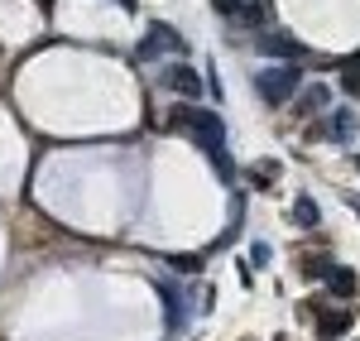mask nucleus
I'll list each match as a JSON object with an SVG mask.
<instances>
[{
	"label": "nucleus",
	"mask_w": 360,
	"mask_h": 341,
	"mask_svg": "<svg viewBox=\"0 0 360 341\" xmlns=\"http://www.w3.org/2000/svg\"><path fill=\"white\" fill-rule=\"evenodd\" d=\"M245 178L255 183V188H274V178H278V164L274 159H259V164H250Z\"/></svg>",
	"instance_id": "12"
},
{
	"label": "nucleus",
	"mask_w": 360,
	"mask_h": 341,
	"mask_svg": "<svg viewBox=\"0 0 360 341\" xmlns=\"http://www.w3.org/2000/svg\"><path fill=\"white\" fill-rule=\"evenodd\" d=\"M159 82L168 86V91H183V96H202V77H197V67H188V63H168L164 72H159Z\"/></svg>",
	"instance_id": "4"
},
{
	"label": "nucleus",
	"mask_w": 360,
	"mask_h": 341,
	"mask_svg": "<svg viewBox=\"0 0 360 341\" xmlns=\"http://www.w3.org/2000/svg\"><path fill=\"white\" fill-rule=\"evenodd\" d=\"M178 49H183V34H173L168 25H154L149 34H144V44L135 49V58H139V63H149L154 53H178Z\"/></svg>",
	"instance_id": "3"
},
{
	"label": "nucleus",
	"mask_w": 360,
	"mask_h": 341,
	"mask_svg": "<svg viewBox=\"0 0 360 341\" xmlns=\"http://www.w3.org/2000/svg\"><path fill=\"white\" fill-rule=\"evenodd\" d=\"M322 279H327V288H332L336 298H356V288H360L356 269H346V264H327V269H322Z\"/></svg>",
	"instance_id": "8"
},
{
	"label": "nucleus",
	"mask_w": 360,
	"mask_h": 341,
	"mask_svg": "<svg viewBox=\"0 0 360 341\" xmlns=\"http://www.w3.org/2000/svg\"><path fill=\"white\" fill-rule=\"evenodd\" d=\"M293 221H298V226H317V221H322V217H317V202L298 198V202H293Z\"/></svg>",
	"instance_id": "13"
},
{
	"label": "nucleus",
	"mask_w": 360,
	"mask_h": 341,
	"mask_svg": "<svg viewBox=\"0 0 360 341\" xmlns=\"http://www.w3.org/2000/svg\"><path fill=\"white\" fill-rule=\"evenodd\" d=\"M269 259H274V250H269L264 240H259V245H250V264H255V269H264Z\"/></svg>",
	"instance_id": "15"
},
{
	"label": "nucleus",
	"mask_w": 360,
	"mask_h": 341,
	"mask_svg": "<svg viewBox=\"0 0 360 341\" xmlns=\"http://www.w3.org/2000/svg\"><path fill=\"white\" fill-rule=\"evenodd\" d=\"M356 135V111H336L327 115L322 125H312V140H336V144H346Z\"/></svg>",
	"instance_id": "5"
},
{
	"label": "nucleus",
	"mask_w": 360,
	"mask_h": 341,
	"mask_svg": "<svg viewBox=\"0 0 360 341\" xmlns=\"http://www.w3.org/2000/svg\"><path fill=\"white\" fill-rule=\"evenodd\" d=\"M356 173H360V159H356Z\"/></svg>",
	"instance_id": "17"
},
{
	"label": "nucleus",
	"mask_w": 360,
	"mask_h": 341,
	"mask_svg": "<svg viewBox=\"0 0 360 341\" xmlns=\"http://www.w3.org/2000/svg\"><path fill=\"white\" fill-rule=\"evenodd\" d=\"M212 10L217 15H231V20H240V25H259L264 20V5H245V0H212Z\"/></svg>",
	"instance_id": "9"
},
{
	"label": "nucleus",
	"mask_w": 360,
	"mask_h": 341,
	"mask_svg": "<svg viewBox=\"0 0 360 341\" xmlns=\"http://www.w3.org/2000/svg\"><path fill=\"white\" fill-rule=\"evenodd\" d=\"M341 82H346V91L360 101V58H351V63H341Z\"/></svg>",
	"instance_id": "14"
},
{
	"label": "nucleus",
	"mask_w": 360,
	"mask_h": 341,
	"mask_svg": "<svg viewBox=\"0 0 360 341\" xmlns=\"http://www.w3.org/2000/svg\"><path fill=\"white\" fill-rule=\"evenodd\" d=\"M351 308H336V313H322L317 317V341H341L346 332H351Z\"/></svg>",
	"instance_id": "7"
},
{
	"label": "nucleus",
	"mask_w": 360,
	"mask_h": 341,
	"mask_svg": "<svg viewBox=\"0 0 360 341\" xmlns=\"http://www.w3.org/2000/svg\"><path fill=\"white\" fill-rule=\"evenodd\" d=\"M159 298H164V313H168V332H178V327L188 322V288L159 284Z\"/></svg>",
	"instance_id": "6"
},
{
	"label": "nucleus",
	"mask_w": 360,
	"mask_h": 341,
	"mask_svg": "<svg viewBox=\"0 0 360 341\" xmlns=\"http://www.w3.org/2000/svg\"><path fill=\"white\" fill-rule=\"evenodd\" d=\"M53 5H58V0H39V10H53Z\"/></svg>",
	"instance_id": "16"
},
{
	"label": "nucleus",
	"mask_w": 360,
	"mask_h": 341,
	"mask_svg": "<svg viewBox=\"0 0 360 341\" xmlns=\"http://www.w3.org/2000/svg\"><path fill=\"white\" fill-rule=\"evenodd\" d=\"M298 86H303L298 63H278V67H264V72L255 77V91L264 96V106H283V101H293Z\"/></svg>",
	"instance_id": "2"
},
{
	"label": "nucleus",
	"mask_w": 360,
	"mask_h": 341,
	"mask_svg": "<svg viewBox=\"0 0 360 341\" xmlns=\"http://www.w3.org/2000/svg\"><path fill=\"white\" fill-rule=\"evenodd\" d=\"M259 49H264V53H274V58H303V44H298V39H288V34H264V39H259Z\"/></svg>",
	"instance_id": "10"
},
{
	"label": "nucleus",
	"mask_w": 360,
	"mask_h": 341,
	"mask_svg": "<svg viewBox=\"0 0 360 341\" xmlns=\"http://www.w3.org/2000/svg\"><path fill=\"white\" fill-rule=\"evenodd\" d=\"M332 106V91L317 82V86H307L303 96H298V115H317V111H327Z\"/></svg>",
	"instance_id": "11"
},
{
	"label": "nucleus",
	"mask_w": 360,
	"mask_h": 341,
	"mask_svg": "<svg viewBox=\"0 0 360 341\" xmlns=\"http://www.w3.org/2000/svg\"><path fill=\"white\" fill-rule=\"evenodd\" d=\"M168 130H188L193 144L212 159V169L221 173V183H236V164H231V154H226V120L217 111H207V106H197V101H183V106L168 111Z\"/></svg>",
	"instance_id": "1"
}]
</instances>
